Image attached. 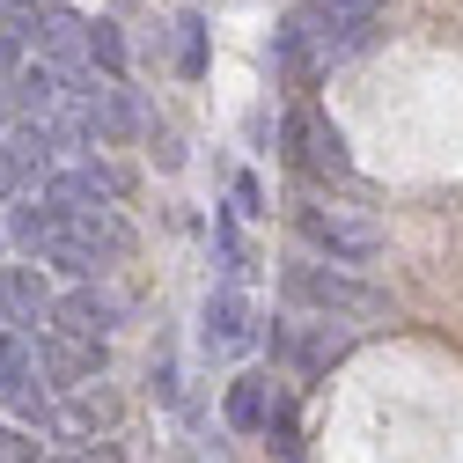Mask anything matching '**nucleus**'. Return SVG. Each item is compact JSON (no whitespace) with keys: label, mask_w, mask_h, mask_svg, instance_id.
<instances>
[{"label":"nucleus","mask_w":463,"mask_h":463,"mask_svg":"<svg viewBox=\"0 0 463 463\" xmlns=\"http://www.w3.org/2000/svg\"><path fill=\"white\" fill-rule=\"evenodd\" d=\"M302 37V60L331 67V60H354V52L375 37V0H302V15L287 23Z\"/></svg>","instance_id":"nucleus-1"},{"label":"nucleus","mask_w":463,"mask_h":463,"mask_svg":"<svg viewBox=\"0 0 463 463\" xmlns=\"http://www.w3.org/2000/svg\"><path fill=\"white\" fill-rule=\"evenodd\" d=\"M287 302H302V309H317V317H383V309H390L375 287L345 279L338 265H287Z\"/></svg>","instance_id":"nucleus-2"},{"label":"nucleus","mask_w":463,"mask_h":463,"mask_svg":"<svg viewBox=\"0 0 463 463\" xmlns=\"http://www.w3.org/2000/svg\"><path fill=\"white\" fill-rule=\"evenodd\" d=\"M302 236L317 250H331V265H361V258L383 250V228L354 206H302Z\"/></svg>","instance_id":"nucleus-3"},{"label":"nucleus","mask_w":463,"mask_h":463,"mask_svg":"<svg viewBox=\"0 0 463 463\" xmlns=\"http://www.w3.org/2000/svg\"><path fill=\"white\" fill-rule=\"evenodd\" d=\"M0 404L44 420V361H37L30 331H0Z\"/></svg>","instance_id":"nucleus-4"},{"label":"nucleus","mask_w":463,"mask_h":463,"mask_svg":"<svg viewBox=\"0 0 463 463\" xmlns=\"http://www.w3.org/2000/svg\"><path fill=\"white\" fill-rule=\"evenodd\" d=\"M52 287H44V272L37 265H0V324H15V331H30L37 338V324H52Z\"/></svg>","instance_id":"nucleus-5"},{"label":"nucleus","mask_w":463,"mask_h":463,"mask_svg":"<svg viewBox=\"0 0 463 463\" xmlns=\"http://www.w3.org/2000/svg\"><path fill=\"white\" fill-rule=\"evenodd\" d=\"M52 324H60L67 338H81V345H103V331L118 324V302L103 295L96 279H81L74 295H60V309H52Z\"/></svg>","instance_id":"nucleus-6"},{"label":"nucleus","mask_w":463,"mask_h":463,"mask_svg":"<svg viewBox=\"0 0 463 463\" xmlns=\"http://www.w3.org/2000/svg\"><path fill=\"white\" fill-rule=\"evenodd\" d=\"M243 345H258L250 302L236 287H221V295H206V354H243Z\"/></svg>","instance_id":"nucleus-7"},{"label":"nucleus","mask_w":463,"mask_h":463,"mask_svg":"<svg viewBox=\"0 0 463 463\" xmlns=\"http://www.w3.org/2000/svg\"><path fill=\"white\" fill-rule=\"evenodd\" d=\"M37 361H44V383H52V390H81V383L103 368V345H81V338H37Z\"/></svg>","instance_id":"nucleus-8"},{"label":"nucleus","mask_w":463,"mask_h":463,"mask_svg":"<svg viewBox=\"0 0 463 463\" xmlns=\"http://www.w3.org/2000/svg\"><path fill=\"white\" fill-rule=\"evenodd\" d=\"M37 44H44V60L60 67V74H74V60L89 52V23H81L74 8H44V30H37Z\"/></svg>","instance_id":"nucleus-9"},{"label":"nucleus","mask_w":463,"mask_h":463,"mask_svg":"<svg viewBox=\"0 0 463 463\" xmlns=\"http://www.w3.org/2000/svg\"><path fill=\"white\" fill-rule=\"evenodd\" d=\"M228 427H236V434H265L272 427L265 375H236V383H228Z\"/></svg>","instance_id":"nucleus-10"},{"label":"nucleus","mask_w":463,"mask_h":463,"mask_svg":"<svg viewBox=\"0 0 463 463\" xmlns=\"http://www.w3.org/2000/svg\"><path fill=\"white\" fill-rule=\"evenodd\" d=\"M302 133H309L302 162H309V169H331V177H338V169H345V140H338V126H302Z\"/></svg>","instance_id":"nucleus-11"},{"label":"nucleus","mask_w":463,"mask_h":463,"mask_svg":"<svg viewBox=\"0 0 463 463\" xmlns=\"http://www.w3.org/2000/svg\"><path fill=\"white\" fill-rule=\"evenodd\" d=\"M89 60H96L110 81L126 74V44H118V23H89Z\"/></svg>","instance_id":"nucleus-12"},{"label":"nucleus","mask_w":463,"mask_h":463,"mask_svg":"<svg viewBox=\"0 0 463 463\" xmlns=\"http://www.w3.org/2000/svg\"><path fill=\"white\" fill-rule=\"evenodd\" d=\"M30 184V162H23V147L15 140H0V199H15Z\"/></svg>","instance_id":"nucleus-13"},{"label":"nucleus","mask_w":463,"mask_h":463,"mask_svg":"<svg viewBox=\"0 0 463 463\" xmlns=\"http://www.w3.org/2000/svg\"><path fill=\"white\" fill-rule=\"evenodd\" d=\"M177 30H184V74H206V23H199V15H184Z\"/></svg>","instance_id":"nucleus-14"},{"label":"nucleus","mask_w":463,"mask_h":463,"mask_svg":"<svg viewBox=\"0 0 463 463\" xmlns=\"http://www.w3.org/2000/svg\"><path fill=\"white\" fill-rule=\"evenodd\" d=\"M30 456H37V441L23 427H0V463H30Z\"/></svg>","instance_id":"nucleus-15"},{"label":"nucleus","mask_w":463,"mask_h":463,"mask_svg":"<svg viewBox=\"0 0 463 463\" xmlns=\"http://www.w3.org/2000/svg\"><path fill=\"white\" fill-rule=\"evenodd\" d=\"M8 110H15V89H0V140H8Z\"/></svg>","instance_id":"nucleus-16"}]
</instances>
